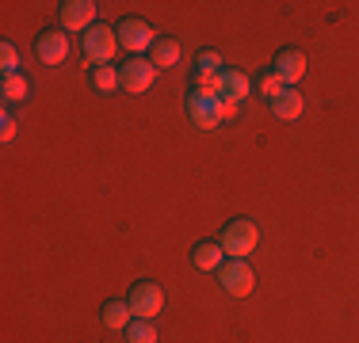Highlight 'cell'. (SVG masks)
<instances>
[{
	"mask_svg": "<svg viewBox=\"0 0 359 343\" xmlns=\"http://www.w3.org/2000/svg\"><path fill=\"white\" fill-rule=\"evenodd\" d=\"M115 46H118L115 27H107V23H96V27H88V31H84V38H81V57H84V62H88L92 69L115 65Z\"/></svg>",
	"mask_w": 359,
	"mask_h": 343,
	"instance_id": "1",
	"label": "cell"
},
{
	"mask_svg": "<svg viewBox=\"0 0 359 343\" xmlns=\"http://www.w3.org/2000/svg\"><path fill=\"white\" fill-rule=\"evenodd\" d=\"M256 240H260V229H256L249 218H233V221H226L218 244H222V252H226L229 260H249V255L256 252Z\"/></svg>",
	"mask_w": 359,
	"mask_h": 343,
	"instance_id": "2",
	"label": "cell"
},
{
	"mask_svg": "<svg viewBox=\"0 0 359 343\" xmlns=\"http://www.w3.org/2000/svg\"><path fill=\"white\" fill-rule=\"evenodd\" d=\"M187 118H191L199 130H218V122L226 118V107H222V99L215 92L191 84V92H187Z\"/></svg>",
	"mask_w": 359,
	"mask_h": 343,
	"instance_id": "3",
	"label": "cell"
},
{
	"mask_svg": "<svg viewBox=\"0 0 359 343\" xmlns=\"http://www.w3.org/2000/svg\"><path fill=\"white\" fill-rule=\"evenodd\" d=\"M249 92H252L249 73H241V69H222V76L215 84V96L222 99V107H226V118L241 111V103L249 99Z\"/></svg>",
	"mask_w": 359,
	"mask_h": 343,
	"instance_id": "4",
	"label": "cell"
},
{
	"mask_svg": "<svg viewBox=\"0 0 359 343\" xmlns=\"http://www.w3.org/2000/svg\"><path fill=\"white\" fill-rule=\"evenodd\" d=\"M115 34H118V46H126L134 57L149 54L153 42L161 38V34L153 31V23H149V20H138V15H126V20L115 27Z\"/></svg>",
	"mask_w": 359,
	"mask_h": 343,
	"instance_id": "5",
	"label": "cell"
},
{
	"mask_svg": "<svg viewBox=\"0 0 359 343\" xmlns=\"http://www.w3.org/2000/svg\"><path fill=\"white\" fill-rule=\"evenodd\" d=\"M126 302H130V313L138 316V321H153V316L165 309V290H161L153 279H142V282H134V286H130Z\"/></svg>",
	"mask_w": 359,
	"mask_h": 343,
	"instance_id": "6",
	"label": "cell"
},
{
	"mask_svg": "<svg viewBox=\"0 0 359 343\" xmlns=\"http://www.w3.org/2000/svg\"><path fill=\"white\" fill-rule=\"evenodd\" d=\"M218 282L229 298H249L256 286V271L249 267V260H226L218 267Z\"/></svg>",
	"mask_w": 359,
	"mask_h": 343,
	"instance_id": "7",
	"label": "cell"
},
{
	"mask_svg": "<svg viewBox=\"0 0 359 343\" xmlns=\"http://www.w3.org/2000/svg\"><path fill=\"white\" fill-rule=\"evenodd\" d=\"M96 12L100 8L92 0H65L57 8V20H62V31L65 34H84L88 27H96Z\"/></svg>",
	"mask_w": 359,
	"mask_h": 343,
	"instance_id": "8",
	"label": "cell"
},
{
	"mask_svg": "<svg viewBox=\"0 0 359 343\" xmlns=\"http://www.w3.org/2000/svg\"><path fill=\"white\" fill-rule=\"evenodd\" d=\"M69 50H73V42L62 27H46L35 38V57L42 65H62L65 57H69Z\"/></svg>",
	"mask_w": 359,
	"mask_h": 343,
	"instance_id": "9",
	"label": "cell"
},
{
	"mask_svg": "<svg viewBox=\"0 0 359 343\" xmlns=\"http://www.w3.org/2000/svg\"><path fill=\"white\" fill-rule=\"evenodd\" d=\"M118 76H123V92L142 96V92L153 88V80H157V69H153L149 57H130V62L118 65Z\"/></svg>",
	"mask_w": 359,
	"mask_h": 343,
	"instance_id": "10",
	"label": "cell"
},
{
	"mask_svg": "<svg viewBox=\"0 0 359 343\" xmlns=\"http://www.w3.org/2000/svg\"><path fill=\"white\" fill-rule=\"evenodd\" d=\"M271 73L279 76V80L287 84V88H298V80L306 76V54L298 46H287L276 54V62H271Z\"/></svg>",
	"mask_w": 359,
	"mask_h": 343,
	"instance_id": "11",
	"label": "cell"
},
{
	"mask_svg": "<svg viewBox=\"0 0 359 343\" xmlns=\"http://www.w3.org/2000/svg\"><path fill=\"white\" fill-rule=\"evenodd\" d=\"M222 69H226V62H222V54H218V50H199V54H195V69H191L195 88L215 92V84H218Z\"/></svg>",
	"mask_w": 359,
	"mask_h": 343,
	"instance_id": "12",
	"label": "cell"
},
{
	"mask_svg": "<svg viewBox=\"0 0 359 343\" xmlns=\"http://www.w3.org/2000/svg\"><path fill=\"white\" fill-rule=\"evenodd\" d=\"M302 111H306V99H302V92H298V88H283L276 99H271V115L283 118V122L302 118Z\"/></svg>",
	"mask_w": 359,
	"mask_h": 343,
	"instance_id": "13",
	"label": "cell"
},
{
	"mask_svg": "<svg viewBox=\"0 0 359 343\" xmlns=\"http://www.w3.org/2000/svg\"><path fill=\"white\" fill-rule=\"evenodd\" d=\"M100 321H104L107 332H126V328H130V321H134L130 302H118V298L104 302V309H100Z\"/></svg>",
	"mask_w": 359,
	"mask_h": 343,
	"instance_id": "14",
	"label": "cell"
},
{
	"mask_svg": "<svg viewBox=\"0 0 359 343\" xmlns=\"http://www.w3.org/2000/svg\"><path fill=\"white\" fill-rule=\"evenodd\" d=\"M0 99H4V107H20V103H27L31 99V80L23 73L0 76Z\"/></svg>",
	"mask_w": 359,
	"mask_h": 343,
	"instance_id": "15",
	"label": "cell"
},
{
	"mask_svg": "<svg viewBox=\"0 0 359 343\" xmlns=\"http://www.w3.org/2000/svg\"><path fill=\"white\" fill-rule=\"evenodd\" d=\"M226 260H229V255L222 252L218 240H199V244H195V252H191V263H195V267H199V271H215V274H218V267H222Z\"/></svg>",
	"mask_w": 359,
	"mask_h": 343,
	"instance_id": "16",
	"label": "cell"
},
{
	"mask_svg": "<svg viewBox=\"0 0 359 343\" xmlns=\"http://www.w3.org/2000/svg\"><path fill=\"white\" fill-rule=\"evenodd\" d=\"M180 54H184V50H180V42H176V38H168V34H161V38L153 42V50H149L145 57H149V62H153V69L161 73V69H176Z\"/></svg>",
	"mask_w": 359,
	"mask_h": 343,
	"instance_id": "17",
	"label": "cell"
},
{
	"mask_svg": "<svg viewBox=\"0 0 359 343\" xmlns=\"http://www.w3.org/2000/svg\"><path fill=\"white\" fill-rule=\"evenodd\" d=\"M92 88L100 92V96H111V92L123 88V76H118V65H100L92 69Z\"/></svg>",
	"mask_w": 359,
	"mask_h": 343,
	"instance_id": "18",
	"label": "cell"
},
{
	"mask_svg": "<svg viewBox=\"0 0 359 343\" xmlns=\"http://www.w3.org/2000/svg\"><path fill=\"white\" fill-rule=\"evenodd\" d=\"M123 336H126V343H157V328H153V321H138L134 316Z\"/></svg>",
	"mask_w": 359,
	"mask_h": 343,
	"instance_id": "19",
	"label": "cell"
},
{
	"mask_svg": "<svg viewBox=\"0 0 359 343\" xmlns=\"http://www.w3.org/2000/svg\"><path fill=\"white\" fill-rule=\"evenodd\" d=\"M256 88H260V96H264V99H268V103H271V99H276V96H279V92H283V88H287V84H283V80H279V76H276V73H271V69H264V73H260V76H256Z\"/></svg>",
	"mask_w": 359,
	"mask_h": 343,
	"instance_id": "20",
	"label": "cell"
},
{
	"mask_svg": "<svg viewBox=\"0 0 359 343\" xmlns=\"http://www.w3.org/2000/svg\"><path fill=\"white\" fill-rule=\"evenodd\" d=\"M0 69H4V76L20 73V50L12 42H0Z\"/></svg>",
	"mask_w": 359,
	"mask_h": 343,
	"instance_id": "21",
	"label": "cell"
},
{
	"mask_svg": "<svg viewBox=\"0 0 359 343\" xmlns=\"http://www.w3.org/2000/svg\"><path fill=\"white\" fill-rule=\"evenodd\" d=\"M15 134H20V122H15L12 107H4V115H0V141H15Z\"/></svg>",
	"mask_w": 359,
	"mask_h": 343,
	"instance_id": "22",
	"label": "cell"
}]
</instances>
